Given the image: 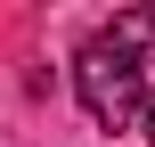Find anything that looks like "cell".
<instances>
[{"mask_svg": "<svg viewBox=\"0 0 155 147\" xmlns=\"http://www.w3.org/2000/svg\"><path fill=\"white\" fill-rule=\"evenodd\" d=\"M139 131H147V147H155V90H147V106H139Z\"/></svg>", "mask_w": 155, "mask_h": 147, "instance_id": "7a4b0ae2", "label": "cell"}, {"mask_svg": "<svg viewBox=\"0 0 155 147\" xmlns=\"http://www.w3.org/2000/svg\"><path fill=\"white\" fill-rule=\"evenodd\" d=\"M74 90H82V115H90L98 131H131L139 106H147V65L123 57V49H106V41L90 33L82 57H74Z\"/></svg>", "mask_w": 155, "mask_h": 147, "instance_id": "6da1fadb", "label": "cell"}]
</instances>
